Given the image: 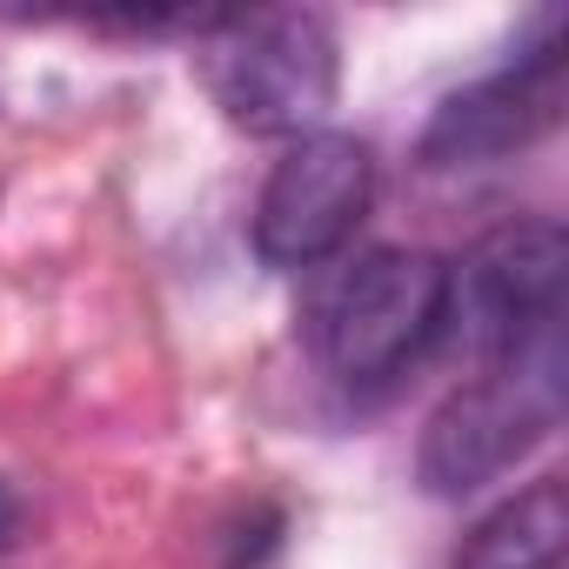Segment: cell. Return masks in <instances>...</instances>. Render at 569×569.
Segmentation results:
<instances>
[{
    "label": "cell",
    "mask_w": 569,
    "mask_h": 569,
    "mask_svg": "<svg viewBox=\"0 0 569 569\" xmlns=\"http://www.w3.org/2000/svg\"><path fill=\"white\" fill-rule=\"evenodd\" d=\"M562 416V342L529 349L502 369H482L469 389H456L416 449V476L429 496H469L496 482L509 462H522Z\"/></svg>",
    "instance_id": "3957f363"
},
{
    "label": "cell",
    "mask_w": 569,
    "mask_h": 569,
    "mask_svg": "<svg viewBox=\"0 0 569 569\" xmlns=\"http://www.w3.org/2000/svg\"><path fill=\"white\" fill-rule=\"evenodd\" d=\"M376 194V154L356 134H302L274 161L254 201V254L268 268H316L329 261L369 214Z\"/></svg>",
    "instance_id": "5b68a950"
},
{
    "label": "cell",
    "mask_w": 569,
    "mask_h": 569,
    "mask_svg": "<svg viewBox=\"0 0 569 569\" xmlns=\"http://www.w3.org/2000/svg\"><path fill=\"white\" fill-rule=\"evenodd\" d=\"M336 28L309 8H268L214 21L208 34V88L221 114L248 134H322L336 108Z\"/></svg>",
    "instance_id": "6da1fadb"
},
{
    "label": "cell",
    "mask_w": 569,
    "mask_h": 569,
    "mask_svg": "<svg viewBox=\"0 0 569 569\" xmlns=\"http://www.w3.org/2000/svg\"><path fill=\"white\" fill-rule=\"evenodd\" d=\"M556 114H562V41L549 34L509 74H489V81L449 94L422 128V161L429 168H469V161L516 154L542 128H556Z\"/></svg>",
    "instance_id": "8992f818"
},
{
    "label": "cell",
    "mask_w": 569,
    "mask_h": 569,
    "mask_svg": "<svg viewBox=\"0 0 569 569\" xmlns=\"http://www.w3.org/2000/svg\"><path fill=\"white\" fill-rule=\"evenodd\" d=\"M449 322V261L429 248L362 254L322 302V356L342 382H389Z\"/></svg>",
    "instance_id": "277c9868"
},
{
    "label": "cell",
    "mask_w": 569,
    "mask_h": 569,
    "mask_svg": "<svg viewBox=\"0 0 569 569\" xmlns=\"http://www.w3.org/2000/svg\"><path fill=\"white\" fill-rule=\"evenodd\" d=\"M21 522H28V509H21V496L0 482V549H14L21 542Z\"/></svg>",
    "instance_id": "ba28073f"
},
{
    "label": "cell",
    "mask_w": 569,
    "mask_h": 569,
    "mask_svg": "<svg viewBox=\"0 0 569 569\" xmlns=\"http://www.w3.org/2000/svg\"><path fill=\"white\" fill-rule=\"evenodd\" d=\"M562 268H569V241L556 221L529 214V221H502L489 228L456 268H449V322L462 349L482 369H502L529 349L556 342V316H562Z\"/></svg>",
    "instance_id": "7a4b0ae2"
},
{
    "label": "cell",
    "mask_w": 569,
    "mask_h": 569,
    "mask_svg": "<svg viewBox=\"0 0 569 569\" xmlns=\"http://www.w3.org/2000/svg\"><path fill=\"white\" fill-rule=\"evenodd\" d=\"M562 549H569V496L562 482H529L516 502L476 522L456 569H562Z\"/></svg>",
    "instance_id": "52a82bcc"
}]
</instances>
